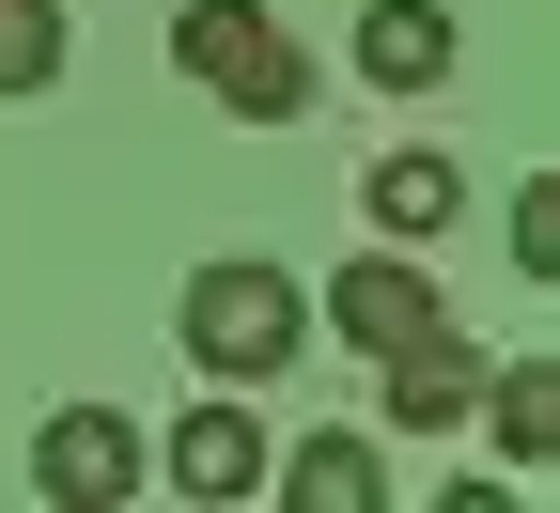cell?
I'll list each match as a JSON object with an SVG mask.
<instances>
[{
	"label": "cell",
	"instance_id": "1",
	"mask_svg": "<svg viewBox=\"0 0 560 513\" xmlns=\"http://www.w3.org/2000/svg\"><path fill=\"white\" fill-rule=\"evenodd\" d=\"M187 358H202V374H219V389H265V374H296V358H312V280L296 265H187Z\"/></svg>",
	"mask_w": 560,
	"mask_h": 513
},
{
	"label": "cell",
	"instance_id": "2",
	"mask_svg": "<svg viewBox=\"0 0 560 513\" xmlns=\"http://www.w3.org/2000/svg\"><path fill=\"white\" fill-rule=\"evenodd\" d=\"M172 62H187L234 125H296V109H312V62H296V32H280L265 0H187V16H172Z\"/></svg>",
	"mask_w": 560,
	"mask_h": 513
},
{
	"label": "cell",
	"instance_id": "3",
	"mask_svg": "<svg viewBox=\"0 0 560 513\" xmlns=\"http://www.w3.org/2000/svg\"><path fill=\"white\" fill-rule=\"evenodd\" d=\"M140 482H156V435H140V420H109V405H47V435H32V498H62V513H125Z\"/></svg>",
	"mask_w": 560,
	"mask_h": 513
},
{
	"label": "cell",
	"instance_id": "4",
	"mask_svg": "<svg viewBox=\"0 0 560 513\" xmlns=\"http://www.w3.org/2000/svg\"><path fill=\"white\" fill-rule=\"evenodd\" d=\"M312 312H327V342H359V358H389V342H420V327H436L452 296H436V265H420V249H389V234H374V249L342 265V280H327Z\"/></svg>",
	"mask_w": 560,
	"mask_h": 513
},
{
	"label": "cell",
	"instance_id": "5",
	"mask_svg": "<svg viewBox=\"0 0 560 513\" xmlns=\"http://www.w3.org/2000/svg\"><path fill=\"white\" fill-rule=\"evenodd\" d=\"M265 452H280V435L219 389V405H187V420L156 435V482H172V498H202V513H234V498H265Z\"/></svg>",
	"mask_w": 560,
	"mask_h": 513
},
{
	"label": "cell",
	"instance_id": "6",
	"mask_svg": "<svg viewBox=\"0 0 560 513\" xmlns=\"http://www.w3.org/2000/svg\"><path fill=\"white\" fill-rule=\"evenodd\" d=\"M374 374H389V435H452L467 405H482V342L436 312V327H420V342H389L374 358Z\"/></svg>",
	"mask_w": 560,
	"mask_h": 513
},
{
	"label": "cell",
	"instance_id": "7",
	"mask_svg": "<svg viewBox=\"0 0 560 513\" xmlns=\"http://www.w3.org/2000/svg\"><path fill=\"white\" fill-rule=\"evenodd\" d=\"M452 62H467L452 0H359V79H374V94H436Z\"/></svg>",
	"mask_w": 560,
	"mask_h": 513
},
{
	"label": "cell",
	"instance_id": "8",
	"mask_svg": "<svg viewBox=\"0 0 560 513\" xmlns=\"http://www.w3.org/2000/svg\"><path fill=\"white\" fill-rule=\"evenodd\" d=\"M467 420L499 435L514 482H545V467H560V358H482V405H467Z\"/></svg>",
	"mask_w": 560,
	"mask_h": 513
},
{
	"label": "cell",
	"instance_id": "9",
	"mask_svg": "<svg viewBox=\"0 0 560 513\" xmlns=\"http://www.w3.org/2000/svg\"><path fill=\"white\" fill-rule=\"evenodd\" d=\"M265 498L280 513H389V467H374V435H296V452H265Z\"/></svg>",
	"mask_w": 560,
	"mask_h": 513
},
{
	"label": "cell",
	"instance_id": "10",
	"mask_svg": "<svg viewBox=\"0 0 560 513\" xmlns=\"http://www.w3.org/2000/svg\"><path fill=\"white\" fill-rule=\"evenodd\" d=\"M359 218H374L389 249H436L452 218H467V172H452V156H374V172H359Z\"/></svg>",
	"mask_w": 560,
	"mask_h": 513
},
{
	"label": "cell",
	"instance_id": "11",
	"mask_svg": "<svg viewBox=\"0 0 560 513\" xmlns=\"http://www.w3.org/2000/svg\"><path fill=\"white\" fill-rule=\"evenodd\" d=\"M62 79V0H0V94H47Z\"/></svg>",
	"mask_w": 560,
	"mask_h": 513
},
{
	"label": "cell",
	"instance_id": "12",
	"mask_svg": "<svg viewBox=\"0 0 560 513\" xmlns=\"http://www.w3.org/2000/svg\"><path fill=\"white\" fill-rule=\"evenodd\" d=\"M514 265H529V280H560V172L514 202Z\"/></svg>",
	"mask_w": 560,
	"mask_h": 513
}]
</instances>
